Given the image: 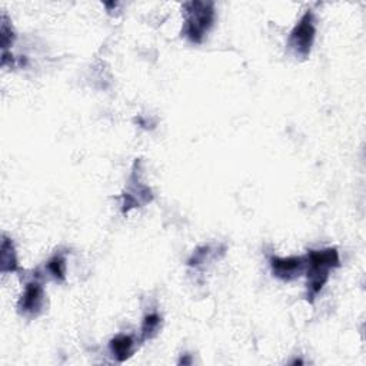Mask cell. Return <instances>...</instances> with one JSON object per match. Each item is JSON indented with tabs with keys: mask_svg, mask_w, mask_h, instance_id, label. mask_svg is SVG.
I'll use <instances>...</instances> for the list:
<instances>
[{
	"mask_svg": "<svg viewBox=\"0 0 366 366\" xmlns=\"http://www.w3.org/2000/svg\"><path fill=\"white\" fill-rule=\"evenodd\" d=\"M340 266L339 253L335 247H326L320 250H309L306 254V297L309 302L319 295L326 282L329 280V272Z\"/></svg>",
	"mask_w": 366,
	"mask_h": 366,
	"instance_id": "6da1fadb",
	"label": "cell"
},
{
	"mask_svg": "<svg viewBox=\"0 0 366 366\" xmlns=\"http://www.w3.org/2000/svg\"><path fill=\"white\" fill-rule=\"evenodd\" d=\"M19 270L17 264V254L13 242L3 236L1 246H0V272L1 273H13Z\"/></svg>",
	"mask_w": 366,
	"mask_h": 366,
	"instance_id": "ba28073f",
	"label": "cell"
},
{
	"mask_svg": "<svg viewBox=\"0 0 366 366\" xmlns=\"http://www.w3.org/2000/svg\"><path fill=\"white\" fill-rule=\"evenodd\" d=\"M315 37H316L315 14L312 10H307L290 31L287 46L296 57L305 60L309 57L312 51Z\"/></svg>",
	"mask_w": 366,
	"mask_h": 366,
	"instance_id": "3957f363",
	"label": "cell"
},
{
	"mask_svg": "<svg viewBox=\"0 0 366 366\" xmlns=\"http://www.w3.org/2000/svg\"><path fill=\"white\" fill-rule=\"evenodd\" d=\"M186 21L183 33L190 43H202L214 21V4L212 1L184 3Z\"/></svg>",
	"mask_w": 366,
	"mask_h": 366,
	"instance_id": "7a4b0ae2",
	"label": "cell"
},
{
	"mask_svg": "<svg viewBox=\"0 0 366 366\" xmlns=\"http://www.w3.org/2000/svg\"><path fill=\"white\" fill-rule=\"evenodd\" d=\"M44 290L40 282L31 280L26 285L23 295L17 302V310L20 315L27 317H36L43 312L44 306Z\"/></svg>",
	"mask_w": 366,
	"mask_h": 366,
	"instance_id": "5b68a950",
	"label": "cell"
},
{
	"mask_svg": "<svg viewBox=\"0 0 366 366\" xmlns=\"http://www.w3.org/2000/svg\"><path fill=\"white\" fill-rule=\"evenodd\" d=\"M109 350L114 360L123 363L133 355L134 340L129 335H117L109 342Z\"/></svg>",
	"mask_w": 366,
	"mask_h": 366,
	"instance_id": "52a82bcc",
	"label": "cell"
},
{
	"mask_svg": "<svg viewBox=\"0 0 366 366\" xmlns=\"http://www.w3.org/2000/svg\"><path fill=\"white\" fill-rule=\"evenodd\" d=\"M272 274L280 280L290 282L299 277L306 270V256H289L277 257L270 256L269 259Z\"/></svg>",
	"mask_w": 366,
	"mask_h": 366,
	"instance_id": "8992f818",
	"label": "cell"
},
{
	"mask_svg": "<svg viewBox=\"0 0 366 366\" xmlns=\"http://www.w3.org/2000/svg\"><path fill=\"white\" fill-rule=\"evenodd\" d=\"M122 213L126 214L134 207H140L153 200V193L149 186L140 180V160L136 159L133 163V170L129 179V187L122 194Z\"/></svg>",
	"mask_w": 366,
	"mask_h": 366,
	"instance_id": "277c9868",
	"label": "cell"
},
{
	"mask_svg": "<svg viewBox=\"0 0 366 366\" xmlns=\"http://www.w3.org/2000/svg\"><path fill=\"white\" fill-rule=\"evenodd\" d=\"M212 253H213V250H212V246H202V247H199V249H196L194 252H193V254L190 256V259L187 260V264L189 266H192V267H196V266H200V264H203V263H206V260L212 256Z\"/></svg>",
	"mask_w": 366,
	"mask_h": 366,
	"instance_id": "8fae6325",
	"label": "cell"
},
{
	"mask_svg": "<svg viewBox=\"0 0 366 366\" xmlns=\"http://www.w3.org/2000/svg\"><path fill=\"white\" fill-rule=\"evenodd\" d=\"M160 326H162V317L156 312L146 315L140 327V335H142L140 340L146 342L153 339L159 333Z\"/></svg>",
	"mask_w": 366,
	"mask_h": 366,
	"instance_id": "9c48e42d",
	"label": "cell"
},
{
	"mask_svg": "<svg viewBox=\"0 0 366 366\" xmlns=\"http://www.w3.org/2000/svg\"><path fill=\"white\" fill-rule=\"evenodd\" d=\"M46 269L49 272V274L56 280V282H64L66 279V257L63 253H56L53 254L47 264Z\"/></svg>",
	"mask_w": 366,
	"mask_h": 366,
	"instance_id": "30bf717a",
	"label": "cell"
},
{
	"mask_svg": "<svg viewBox=\"0 0 366 366\" xmlns=\"http://www.w3.org/2000/svg\"><path fill=\"white\" fill-rule=\"evenodd\" d=\"M0 33H1V47H3V51H6V49L14 41V33H13V29L9 24V20L4 14L1 16Z\"/></svg>",
	"mask_w": 366,
	"mask_h": 366,
	"instance_id": "7c38bea8",
	"label": "cell"
}]
</instances>
